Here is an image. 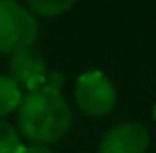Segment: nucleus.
<instances>
[{
    "label": "nucleus",
    "instance_id": "f257e3e1",
    "mask_svg": "<svg viewBox=\"0 0 156 153\" xmlns=\"http://www.w3.org/2000/svg\"><path fill=\"white\" fill-rule=\"evenodd\" d=\"M63 82V74H49L44 86L27 92L17 109L19 132L34 145L59 143L72 128V107L61 95Z\"/></svg>",
    "mask_w": 156,
    "mask_h": 153
},
{
    "label": "nucleus",
    "instance_id": "f03ea898",
    "mask_svg": "<svg viewBox=\"0 0 156 153\" xmlns=\"http://www.w3.org/2000/svg\"><path fill=\"white\" fill-rule=\"evenodd\" d=\"M38 38L36 15L19 2L0 0V52L13 57L32 48Z\"/></svg>",
    "mask_w": 156,
    "mask_h": 153
},
{
    "label": "nucleus",
    "instance_id": "7ed1b4c3",
    "mask_svg": "<svg viewBox=\"0 0 156 153\" xmlns=\"http://www.w3.org/2000/svg\"><path fill=\"white\" fill-rule=\"evenodd\" d=\"M74 101L82 113L91 118L108 115L118 101L116 86L101 72H87L76 80L74 86Z\"/></svg>",
    "mask_w": 156,
    "mask_h": 153
},
{
    "label": "nucleus",
    "instance_id": "20e7f679",
    "mask_svg": "<svg viewBox=\"0 0 156 153\" xmlns=\"http://www.w3.org/2000/svg\"><path fill=\"white\" fill-rule=\"evenodd\" d=\"M150 132L139 122H120L112 126L99 141L97 153H146Z\"/></svg>",
    "mask_w": 156,
    "mask_h": 153
},
{
    "label": "nucleus",
    "instance_id": "39448f33",
    "mask_svg": "<svg viewBox=\"0 0 156 153\" xmlns=\"http://www.w3.org/2000/svg\"><path fill=\"white\" fill-rule=\"evenodd\" d=\"M9 69H11V80L21 88L38 90L40 86H44L49 72H47V61L44 57L34 48H26L21 52H15L9 61Z\"/></svg>",
    "mask_w": 156,
    "mask_h": 153
},
{
    "label": "nucleus",
    "instance_id": "423d86ee",
    "mask_svg": "<svg viewBox=\"0 0 156 153\" xmlns=\"http://www.w3.org/2000/svg\"><path fill=\"white\" fill-rule=\"evenodd\" d=\"M23 101L21 88L9 76H0V120H4L9 113L17 111Z\"/></svg>",
    "mask_w": 156,
    "mask_h": 153
},
{
    "label": "nucleus",
    "instance_id": "0eeeda50",
    "mask_svg": "<svg viewBox=\"0 0 156 153\" xmlns=\"http://www.w3.org/2000/svg\"><path fill=\"white\" fill-rule=\"evenodd\" d=\"M72 6H74L72 0H66V2H57V0H32L27 4V8L34 15H40V17H57V15L70 11Z\"/></svg>",
    "mask_w": 156,
    "mask_h": 153
},
{
    "label": "nucleus",
    "instance_id": "6e6552de",
    "mask_svg": "<svg viewBox=\"0 0 156 153\" xmlns=\"http://www.w3.org/2000/svg\"><path fill=\"white\" fill-rule=\"evenodd\" d=\"M21 147L17 128L6 120H0V153H19Z\"/></svg>",
    "mask_w": 156,
    "mask_h": 153
},
{
    "label": "nucleus",
    "instance_id": "1a4fd4ad",
    "mask_svg": "<svg viewBox=\"0 0 156 153\" xmlns=\"http://www.w3.org/2000/svg\"><path fill=\"white\" fill-rule=\"evenodd\" d=\"M19 153H55V151H53L49 145H34V143H32V145H27V147H21Z\"/></svg>",
    "mask_w": 156,
    "mask_h": 153
},
{
    "label": "nucleus",
    "instance_id": "9d476101",
    "mask_svg": "<svg viewBox=\"0 0 156 153\" xmlns=\"http://www.w3.org/2000/svg\"><path fill=\"white\" fill-rule=\"evenodd\" d=\"M154 120H156V105H154Z\"/></svg>",
    "mask_w": 156,
    "mask_h": 153
}]
</instances>
